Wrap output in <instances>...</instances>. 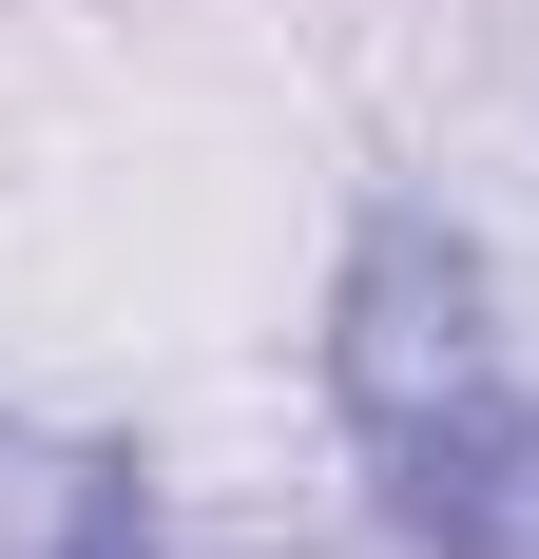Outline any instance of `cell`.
I'll return each mask as SVG.
<instances>
[{"label": "cell", "mask_w": 539, "mask_h": 559, "mask_svg": "<svg viewBox=\"0 0 539 559\" xmlns=\"http://www.w3.org/2000/svg\"><path fill=\"white\" fill-rule=\"evenodd\" d=\"M97 483H116V463H77V444H39V425H0V559H58Z\"/></svg>", "instance_id": "cell-3"}, {"label": "cell", "mask_w": 539, "mask_h": 559, "mask_svg": "<svg viewBox=\"0 0 539 559\" xmlns=\"http://www.w3.org/2000/svg\"><path fill=\"white\" fill-rule=\"evenodd\" d=\"M58 559H155V502H135V463H116L97 502H77V540H58Z\"/></svg>", "instance_id": "cell-4"}, {"label": "cell", "mask_w": 539, "mask_h": 559, "mask_svg": "<svg viewBox=\"0 0 539 559\" xmlns=\"http://www.w3.org/2000/svg\"><path fill=\"white\" fill-rule=\"evenodd\" d=\"M385 521L424 559H539V386L520 367L482 405H443L424 444H385Z\"/></svg>", "instance_id": "cell-2"}, {"label": "cell", "mask_w": 539, "mask_h": 559, "mask_svg": "<svg viewBox=\"0 0 539 559\" xmlns=\"http://www.w3.org/2000/svg\"><path fill=\"white\" fill-rule=\"evenodd\" d=\"M501 386V271H482V231H443V213H367L347 231V289H327V405H347V444H424L443 405H482Z\"/></svg>", "instance_id": "cell-1"}]
</instances>
